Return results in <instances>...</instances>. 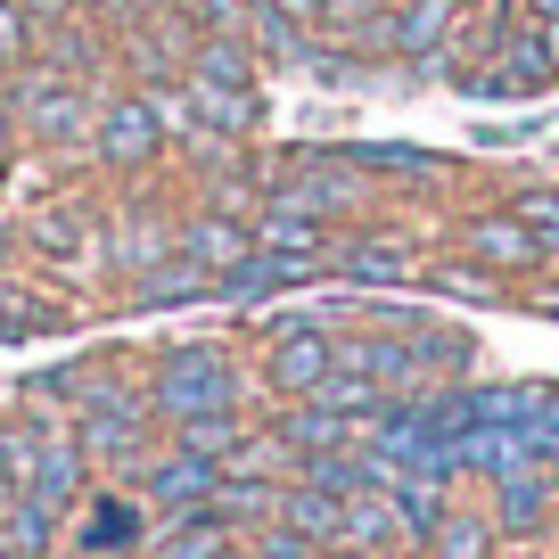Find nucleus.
Wrapping results in <instances>:
<instances>
[{
	"label": "nucleus",
	"mask_w": 559,
	"mask_h": 559,
	"mask_svg": "<svg viewBox=\"0 0 559 559\" xmlns=\"http://www.w3.org/2000/svg\"><path fill=\"white\" fill-rule=\"evenodd\" d=\"M148 403H157L165 428L239 412V362H230L223 346H165L157 362H148Z\"/></svg>",
	"instance_id": "nucleus-1"
},
{
	"label": "nucleus",
	"mask_w": 559,
	"mask_h": 559,
	"mask_svg": "<svg viewBox=\"0 0 559 559\" xmlns=\"http://www.w3.org/2000/svg\"><path fill=\"white\" fill-rule=\"evenodd\" d=\"M9 116H17V132L34 140V148H74V140H91L99 99L58 67H25L17 83H9Z\"/></svg>",
	"instance_id": "nucleus-2"
},
{
	"label": "nucleus",
	"mask_w": 559,
	"mask_h": 559,
	"mask_svg": "<svg viewBox=\"0 0 559 559\" xmlns=\"http://www.w3.org/2000/svg\"><path fill=\"white\" fill-rule=\"evenodd\" d=\"M214 486H223V461L190 453V444H157V453H148V469L132 477V493L148 502V519H157V526H174V519H206Z\"/></svg>",
	"instance_id": "nucleus-3"
},
{
	"label": "nucleus",
	"mask_w": 559,
	"mask_h": 559,
	"mask_svg": "<svg viewBox=\"0 0 559 559\" xmlns=\"http://www.w3.org/2000/svg\"><path fill=\"white\" fill-rule=\"evenodd\" d=\"M91 157L107 165V174H148V165L165 157V116L148 91H123V99H99V116H91Z\"/></svg>",
	"instance_id": "nucleus-4"
},
{
	"label": "nucleus",
	"mask_w": 559,
	"mask_h": 559,
	"mask_svg": "<svg viewBox=\"0 0 559 559\" xmlns=\"http://www.w3.org/2000/svg\"><path fill=\"white\" fill-rule=\"evenodd\" d=\"M337 370V330H288V337H272V354H263V379L280 386L288 403H305V395H321V379Z\"/></svg>",
	"instance_id": "nucleus-5"
},
{
	"label": "nucleus",
	"mask_w": 559,
	"mask_h": 559,
	"mask_svg": "<svg viewBox=\"0 0 559 559\" xmlns=\"http://www.w3.org/2000/svg\"><path fill=\"white\" fill-rule=\"evenodd\" d=\"M255 247L263 255H280V263H297V280H313V272H330V223L321 214H297V206H272L263 198V214H255Z\"/></svg>",
	"instance_id": "nucleus-6"
},
{
	"label": "nucleus",
	"mask_w": 559,
	"mask_h": 559,
	"mask_svg": "<svg viewBox=\"0 0 559 559\" xmlns=\"http://www.w3.org/2000/svg\"><path fill=\"white\" fill-rule=\"evenodd\" d=\"M559 67L551 50H543V34H502L493 41V67L469 74V91H486V99H535V91H551Z\"/></svg>",
	"instance_id": "nucleus-7"
},
{
	"label": "nucleus",
	"mask_w": 559,
	"mask_h": 559,
	"mask_svg": "<svg viewBox=\"0 0 559 559\" xmlns=\"http://www.w3.org/2000/svg\"><path fill=\"white\" fill-rule=\"evenodd\" d=\"M174 255H190L198 272H214V280H223L230 263H247V255H255V223H239V214L206 206V214H190V223L174 230Z\"/></svg>",
	"instance_id": "nucleus-8"
},
{
	"label": "nucleus",
	"mask_w": 559,
	"mask_h": 559,
	"mask_svg": "<svg viewBox=\"0 0 559 559\" xmlns=\"http://www.w3.org/2000/svg\"><path fill=\"white\" fill-rule=\"evenodd\" d=\"M461 247H469V263H486V272H535V263L551 255L519 214H477V223L461 230Z\"/></svg>",
	"instance_id": "nucleus-9"
},
{
	"label": "nucleus",
	"mask_w": 559,
	"mask_h": 559,
	"mask_svg": "<svg viewBox=\"0 0 559 559\" xmlns=\"http://www.w3.org/2000/svg\"><path fill=\"white\" fill-rule=\"evenodd\" d=\"M140 543H148V502H140V493H99V502H91V519L74 526V551H83V559L140 551Z\"/></svg>",
	"instance_id": "nucleus-10"
},
{
	"label": "nucleus",
	"mask_w": 559,
	"mask_h": 559,
	"mask_svg": "<svg viewBox=\"0 0 559 559\" xmlns=\"http://www.w3.org/2000/svg\"><path fill=\"white\" fill-rule=\"evenodd\" d=\"M453 17H461V0H403L386 17V50L412 58V67H437V50L453 41Z\"/></svg>",
	"instance_id": "nucleus-11"
},
{
	"label": "nucleus",
	"mask_w": 559,
	"mask_h": 559,
	"mask_svg": "<svg viewBox=\"0 0 559 559\" xmlns=\"http://www.w3.org/2000/svg\"><path fill=\"white\" fill-rule=\"evenodd\" d=\"M174 230H181V223H165V214H140V206H132L116 230H107V263H116L123 280L157 272V263L174 255Z\"/></svg>",
	"instance_id": "nucleus-12"
},
{
	"label": "nucleus",
	"mask_w": 559,
	"mask_h": 559,
	"mask_svg": "<svg viewBox=\"0 0 559 559\" xmlns=\"http://www.w3.org/2000/svg\"><path fill=\"white\" fill-rule=\"evenodd\" d=\"M272 519L321 551V543H337V526H346V493H321V486H305V477H288V486H280V510H272Z\"/></svg>",
	"instance_id": "nucleus-13"
},
{
	"label": "nucleus",
	"mask_w": 559,
	"mask_h": 559,
	"mask_svg": "<svg viewBox=\"0 0 559 559\" xmlns=\"http://www.w3.org/2000/svg\"><path fill=\"white\" fill-rule=\"evenodd\" d=\"M493 526H502V535H543V526H551V477L543 469L502 477V486H493Z\"/></svg>",
	"instance_id": "nucleus-14"
},
{
	"label": "nucleus",
	"mask_w": 559,
	"mask_h": 559,
	"mask_svg": "<svg viewBox=\"0 0 559 559\" xmlns=\"http://www.w3.org/2000/svg\"><path fill=\"white\" fill-rule=\"evenodd\" d=\"M395 535H403V510H395V493H386V486L346 493V526H337V543H354V551H386Z\"/></svg>",
	"instance_id": "nucleus-15"
},
{
	"label": "nucleus",
	"mask_w": 559,
	"mask_h": 559,
	"mask_svg": "<svg viewBox=\"0 0 559 559\" xmlns=\"http://www.w3.org/2000/svg\"><path fill=\"white\" fill-rule=\"evenodd\" d=\"M140 559H230V526L214 519H174L157 543H140Z\"/></svg>",
	"instance_id": "nucleus-16"
},
{
	"label": "nucleus",
	"mask_w": 559,
	"mask_h": 559,
	"mask_svg": "<svg viewBox=\"0 0 559 559\" xmlns=\"http://www.w3.org/2000/svg\"><path fill=\"white\" fill-rule=\"evenodd\" d=\"M58 526H67V519H58L50 502H34V493H9V510H0V535H9L17 559H50Z\"/></svg>",
	"instance_id": "nucleus-17"
},
{
	"label": "nucleus",
	"mask_w": 559,
	"mask_h": 559,
	"mask_svg": "<svg viewBox=\"0 0 559 559\" xmlns=\"http://www.w3.org/2000/svg\"><path fill=\"white\" fill-rule=\"evenodd\" d=\"M493 543H502V526L486 510H444L428 535V559H493Z\"/></svg>",
	"instance_id": "nucleus-18"
},
{
	"label": "nucleus",
	"mask_w": 559,
	"mask_h": 559,
	"mask_svg": "<svg viewBox=\"0 0 559 559\" xmlns=\"http://www.w3.org/2000/svg\"><path fill=\"white\" fill-rule=\"evenodd\" d=\"M132 297H140V305H190V297H214V272H198L190 255H165L157 272L132 280Z\"/></svg>",
	"instance_id": "nucleus-19"
},
{
	"label": "nucleus",
	"mask_w": 559,
	"mask_h": 559,
	"mask_svg": "<svg viewBox=\"0 0 559 559\" xmlns=\"http://www.w3.org/2000/svg\"><path fill=\"white\" fill-rule=\"evenodd\" d=\"M330 263L346 280H362V288L370 280H412V247H395V239H354V247H337Z\"/></svg>",
	"instance_id": "nucleus-20"
},
{
	"label": "nucleus",
	"mask_w": 559,
	"mask_h": 559,
	"mask_svg": "<svg viewBox=\"0 0 559 559\" xmlns=\"http://www.w3.org/2000/svg\"><path fill=\"white\" fill-rule=\"evenodd\" d=\"M41 330H67V305H41L25 288H0V337H41Z\"/></svg>",
	"instance_id": "nucleus-21"
},
{
	"label": "nucleus",
	"mask_w": 559,
	"mask_h": 559,
	"mask_svg": "<svg viewBox=\"0 0 559 559\" xmlns=\"http://www.w3.org/2000/svg\"><path fill=\"white\" fill-rule=\"evenodd\" d=\"M174 444H190V453H206V461H230L247 444V428H239V412H214V419H181Z\"/></svg>",
	"instance_id": "nucleus-22"
},
{
	"label": "nucleus",
	"mask_w": 559,
	"mask_h": 559,
	"mask_svg": "<svg viewBox=\"0 0 559 559\" xmlns=\"http://www.w3.org/2000/svg\"><path fill=\"white\" fill-rule=\"evenodd\" d=\"M354 174H437L428 148H395V140H370V148H346Z\"/></svg>",
	"instance_id": "nucleus-23"
},
{
	"label": "nucleus",
	"mask_w": 559,
	"mask_h": 559,
	"mask_svg": "<svg viewBox=\"0 0 559 559\" xmlns=\"http://www.w3.org/2000/svg\"><path fill=\"white\" fill-rule=\"evenodd\" d=\"M83 214H74V206H50V214H34V247H41V255H74V247H83Z\"/></svg>",
	"instance_id": "nucleus-24"
},
{
	"label": "nucleus",
	"mask_w": 559,
	"mask_h": 559,
	"mask_svg": "<svg viewBox=\"0 0 559 559\" xmlns=\"http://www.w3.org/2000/svg\"><path fill=\"white\" fill-rule=\"evenodd\" d=\"M510 214H519V223H526V230H535V239H543V247L559 255V190H526V198H519Z\"/></svg>",
	"instance_id": "nucleus-25"
},
{
	"label": "nucleus",
	"mask_w": 559,
	"mask_h": 559,
	"mask_svg": "<svg viewBox=\"0 0 559 559\" xmlns=\"http://www.w3.org/2000/svg\"><path fill=\"white\" fill-rule=\"evenodd\" d=\"M437 288L444 297H502V272H486V263H444Z\"/></svg>",
	"instance_id": "nucleus-26"
},
{
	"label": "nucleus",
	"mask_w": 559,
	"mask_h": 559,
	"mask_svg": "<svg viewBox=\"0 0 559 559\" xmlns=\"http://www.w3.org/2000/svg\"><path fill=\"white\" fill-rule=\"evenodd\" d=\"M25 41H34V17H25L17 0H0V74L25 58Z\"/></svg>",
	"instance_id": "nucleus-27"
},
{
	"label": "nucleus",
	"mask_w": 559,
	"mask_h": 559,
	"mask_svg": "<svg viewBox=\"0 0 559 559\" xmlns=\"http://www.w3.org/2000/svg\"><path fill=\"white\" fill-rule=\"evenodd\" d=\"M247 559H313V543L305 535H288V526H255V543H247Z\"/></svg>",
	"instance_id": "nucleus-28"
},
{
	"label": "nucleus",
	"mask_w": 559,
	"mask_h": 559,
	"mask_svg": "<svg viewBox=\"0 0 559 559\" xmlns=\"http://www.w3.org/2000/svg\"><path fill=\"white\" fill-rule=\"evenodd\" d=\"M263 9H272V17H288L297 34H313V25L330 17V0H263Z\"/></svg>",
	"instance_id": "nucleus-29"
},
{
	"label": "nucleus",
	"mask_w": 559,
	"mask_h": 559,
	"mask_svg": "<svg viewBox=\"0 0 559 559\" xmlns=\"http://www.w3.org/2000/svg\"><path fill=\"white\" fill-rule=\"evenodd\" d=\"M370 17H379V0H330L321 25H330V34H354V25H370Z\"/></svg>",
	"instance_id": "nucleus-30"
},
{
	"label": "nucleus",
	"mask_w": 559,
	"mask_h": 559,
	"mask_svg": "<svg viewBox=\"0 0 559 559\" xmlns=\"http://www.w3.org/2000/svg\"><path fill=\"white\" fill-rule=\"evenodd\" d=\"M34 25H58V17H74V0H17Z\"/></svg>",
	"instance_id": "nucleus-31"
},
{
	"label": "nucleus",
	"mask_w": 559,
	"mask_h": 559,
	"mask_svg": "<svg viewBox=\"0 0 559 559\" xmlns=\"http://www.w3.org/2000/svg\"><path fill=\"white\" fill-rule=\"evenodd\" d=\"M543 50H551V67H559V17H543Z\"/></svg>",
	"instance_id": "nucleus-32"
},
{
	"label": "nucleus",
	"mask_w": 559,
	"mask_h": 559,
	"mask_svg": "<svg viewBox=\"0 0 559 559\" xmlns=\"http://www.w3.org/2000/svg\"><path fill=\"white\" fill-rule=\"evenodd\" d=\"M543 313H559V272H551V280H543Z\"/></svg>",
	"instance_id": "nucleus-33"
},
{
	"label": "nucleus",
	"mask_w": 559,
	"mask_h": 559,
	"mask_svg": "<svg viewBox=\"0 0 559 559\" xmlns=\"http://www.w3.org/2000/svg\"><path fill=\"white\" fill-rule=\"evenodd\" d=\"M337 559H386V551H354V543H337Z\"/></svg>",
	"instance_id": "nucleus-34"
},
{
	"label": "nucleus",
	"mask_w": 559,
	"mask_h": 559,
	"mask_svg": "<svg viewBox=\"0 0 559 559\" xmlns=\"http://www.w3.org/2000/svg\"><path fill=\"white\" fill-rule=\"evenodd\" d=\"M9 132H17V116H9V107H0V148H9Z\"/></svg>",
	"instance_id": "nucleus-35"
},
{
	"label": "nucleus",
	"mask_w": 559,
	"mask_h": 559,
	"mask_svg": "<svg viewBox=\"0 0 559 559\" xmlns=\"http://www.w3.org/2000/svg\"><path fill=\"white\" fill-rule=\"evenodd\" d=\"M0 255H9V230H0Z\"/></svg>",
	"instance_id": "nucleus-36"
}]
</instances>
